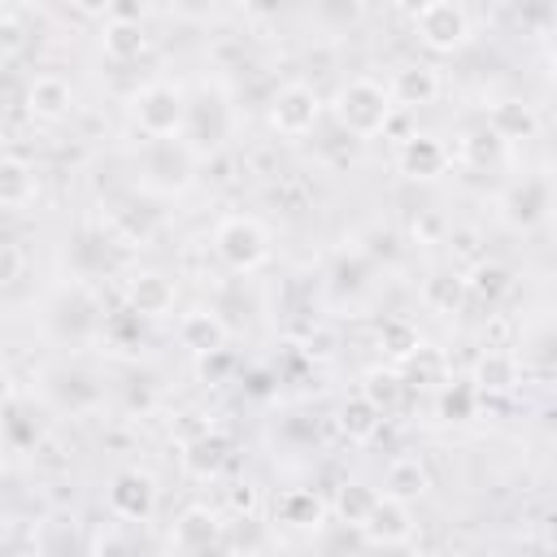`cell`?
Here are the masks:
<instances>
[{
    "label": "cell",
    "mask_w": 557,
    "mask_h": 557,
    "mask_svg": "<svg viewBox=\"0 0 557 557\" xmlns=\"http://www.w3.org/2000/svg\"><path fill=\"white\" fill-rule=\"evenodd\" d=\"M392 91H387V83H379V78H348L339 91H335V100H331V113H335V122L348 131V135H357V139H370V135H379V131H387V122H392Z\"/></svg>",
    "instance_id": "1"
},
{
    "label": "cell",
    "mask_w": 557,
    "mask_h": 557,
    "mask_svg": "<svg viewBox=\"0 0 557 557\" xmlns=\"http://www.w3.org/2000/svg\"><path fill=\"white\" fill-rule=\"evenodd\" d=\"M187 113H191V104H187V96H183L174 83H148V87H139V91L131 96V117H135V126H139L148 139H157V144L178 139V135L187 131Z\"/></svg>",
    "instance_id": "2"
},
{
    "label": "cell",
    "mask_w": 557,
    "mask_h": 557,
    "mask_svg": "<svg viewBox=\"0 0 557 557\" xmlns=\"http://www.w3.org/2000/svg\"><path fill=\"white\" fill-rule=\"evenodd\" d=\"M213 252L222 257V265L248 274V270H257V265L270 257V235H265V226H261L257 218L231 213V218H222L218 231H213Z\"/></svg>",
    "instance_id": "3"
},
{
    "label": "cell",
    "mask_w": 557,
    "mask_h": 557,
    "mask_svg": "<svg viewBox=\"0 0 557 557\" xmlns=\"http://www.w3.org/2000/svg\"><path fill=\"white\" fill-rule=\"evenodd\" d=\"M413 30L431 52H453L470 39V13L453 0H431L413 9Z\"/></svg>",
    "instance_id": "4"
},
{
    "label": "cell",
    "mask_w": 557,
    "mask_h": 557,
    "mask_svg": "<svg viewBox=\"0 0 557 557\" xmlns=\"http://www.w3.org/2000/svg\"><path fill=\"white\" fill-rule=\"evenodd\" d=\"M322 117V100L309 83H283L274 96H270V126L287 139L296 135H309Z\"/></svg>",
    "instance_id": "5"
},
{
    "label": "cell",
    "mask_w": 557,
    "mask_h": 557,
    "mask_svg": "<svg viewBox=\"0 0 557 557\" xmlns=\"http://www.w3.org/2000/svg\"><path fill=\"white\" fill-rule=\"evenodd\" d=\"M548 205H553L548 178L527 174V178H518V183H509V187H505V196H500V218H505L513 231H531V226H540V222H544Z\"/></svg>",
    "instance_id": "6"
},
{
    "label": "cell",
    "mask_w": 557,
    "mask_h": 557,
    "mask_svg": "<svg viewBox=\"0 0 557 557\" xmlns=\"http://www.w3.org/2000/svg\"><path fill=\"white\" fill-rule=\"evenodd\" d=\"M109 509H113V518L144 522L157 509V479L148 470H122V474H113V483H109Z\"/></svg>",
    "instance_id": "7"
},
{
    "label": "cell",
    "mask_w": 557,
    "mask_h": 557,
    "mask_svg": "<svg viewBox=\"0 0 557 557\" xmlns=\"http://www.w3.org/2000/svg\"><path fill=\"white\" fill-rule=\"evenodd\" d=\"M357 531H361L374 548H400V544L413 540V513H409V505H400V500H392V496H379Z\"/></svg>",
    "instance_id": "8"
},
{
    "label": "cell",
    "mask_w": 557,
    "mask_h": 557,
    "mask_svg": "<svg viewBox=\"0 0 557 557\" xmlns=\"http://www.w3.org/2000/svg\"><path fill=\"white\" fill-rule=\"evenodd\" d=\"M448 161H453V152L435 135H409L396 148V170L405 178H440L448 170Z\"/></svg>",
    "instance_id": "9"
},
{
    "label": "cell",
    "mask_w": 557,
    "mask_h": 557,
    "mask_svg": "<svg viewBox=\"0 0 557 557\" xmlns=\"http://www.w3.org/2000/svg\"><path fill=\"white\" fill-rule=\"evenodd\" d=\"M126 305L135 318H165L174 309V283L161 270H139L126 283Z\"/></svg>",
    "instance_id": "10"
},
{
    "label": "cell",
    "mask_w": 557,
    "mask_h": 557,
    "mask_svg": "<svg viewBox=\"0 0 557 557\" xmlns=\"http://www.w3.org/2000/svg\"><path fill=\"white\" fill-rule=\"evenodd\" d=\"M178 344L196 357H209V352H222L226 348V322L213 313V309H187L178 318Z\"/></svg>",
    "instance_id": "11"
},
{
    "label": "cell",
    "mask_w": 557,
    "mask_h": 557,
    "mask_svg": "<svg viewBox=\"0 0 557 557\" xmlns=\"http://www.w3.org/2000/svg\"><path fill=\"white\" fill-rule=\"evenodd\" d=\"M218 535H222V522H218V513L209 505H187L174 518V548L187 553V557H196L209 544H218Z\"/></svg>",
    "instance_id": "12"
},
{
    "label": "cell",
    "mask_w": 557,
    "mask_h": 557,
    "mask_svg": "<svg viewBox=\"0 0 557 557\" xmlns=\"http://www.w3.org/2000/svg\"><path fill=\"white\" fill-rule=\"evenodd\" d=\"M387 91H392V104H409V109L431 104L440 96V70L426 65V61H409V65L396 70V78L387 83Z\"/></svg>",
    "instance_id": "13"
},
{
    "label": "cell",
    "mask_w": 557,
    "mask_h": 557,
    "mask_svg": "<svg viewBox=\"0 0 557 557\" xmlns=\"http://www.w3.org/2000/svg\"><path fill=\"white\" fill-rule=\"evenodd\" d=\"M26 109H30V117H39V122H61V117H70V109H74V91H70V83H65L61 74H39V78L26 87Z\"/></svg>",
    "instance_id": "14"
},
{
    "label": "cell",
    "mask_w": 557,
    "mask_h": 557,
    "mask_svg": "<svg viewBox=\"0 0 557 557\" xmlns=\"http://www.w3.org/2000/svg\"><path fill=\"white\" fill-rule=\"evenodd\" d=\"M426 487H431V474H426V466L418 457H392L387 461V470H383V496H392L400 505H413V500L426 496Z\"/></svg>",
    "instance_id": "15"
},
{
    "label": "cell",
    "mask_w": 557,
    "mask_h": 557,
    "mask_svg": "<svg viewBox=\"0 0 557 557\" xmlns=\"http://www.w3.org/2000/svg\"><path fill=\"white\" fill-rule=\"evenodd\" d=\"M274 518L283 527H292V531H318L326 522V500L318 492H309V487H292V492H283L274 500Z\"/></svg>",
    "instance_id": "16"
},
{
    "label": "cell",
    "mask_w": 557,
    "mask_h": 557,
    "mask_svg": "<svg viewBox=\"0 0 557 557\" xmlns=\"http://www.w3.org/2000/svg\"><path fill=\"white\" fill-rule=\"evenodd\" d=\"M483 126H487L500 144H509V139H531V135L540 131V117H535V109L522 104V100H496Z\"/></svg>",
    "instance_id": "17"
},
{
    "label": "cell",
    "mask_w": 557,
    "mask_h": 557,
    "mask_svg": "<svg viewBox=\"0 0 557 557\" xmlns=\"http://www.w3.org/2000/svg\"><path fill=\"white\" fill-rule=\"evenodd\" d=\"M513 383H518V357L509 348H487L474 361V374H470L474 392H509Z\"/></svg>",
    "instance_id": "18"
},
{
    "label": "cell",
    "mask_w": 557,
    "mask_h": 557,
    "mask_svg": "<svg viewBox=\"0 0 557 557\" xmlns=\"http://www.w3.org/2000/svg\"><path fill=\"white\" fill-rule=\"evenodd\" d=\"M226 435H218V431H205V435H196L187 448H183V470L187 474H196V479H213L218 470H222V461H226Z\"/></svg>",
    "instance_id": "19"
},
{
    "label": "cell",
    "mask_w": 557,
    "mask_h": 557,
    "mask_svg": "<svg viewBox=\"0 0 557 557\" xmlns=\"http://www.w3.org/2000/svg\"><path fill=\"white\" fill-rule=\"evenodd\" d=\"M100 48H104L109 61H135V57L148 52V30L139 22H104Z\"/></svg>",
    "instance_id": "20"
},
{
    "label": "cell",
    "mask_w": 557,
    "mask_h": 557,
    "mask_svg": "<svg viewBox=\"0 0 557 557\" xmlns=\"http://www.w3.org/2000/svg\"><path fill=\"white\" fill-rule=\"evenodd\" d=\"M35 200V170L22 157H0V209H22Z\"/></svg>",
    "instance_id": "21"
},
{
    "label": "cell",
    "mask_w": 557,
    "mask_h": 557,
    "mask_svg": "<svg viewBox=\"0 0 557 557\" xmlns=\"http://www.w3.org/2000/svg\"><path fill=\"white\" fill-rule=\"evenodd\" d=\"M444 370H448L444 352H440V348H431V344H418V348L405 357L400 379H405V383H413V387H440V383H444Z\"/></svg>",
    "instance_id": "22"
},
{
    "label": "cell",
    "mask_w": 557,
    "mask_h": 557,
    "mask_svg": "<svg viewBox=\"0 0 557 557\" xmlns=\"http://www.w3.org/2000/svg\"><path fill=\"white\" fill-rule=\"evenodd\" d=\"M461 283H466V296H479V300H487V305L500 300V296L513 287V278H509V270H505L500 261H479Z\"/></svg>",
    "instance_id": "23"
},
{
    "label": "cell",
    "mask_w": 557,
    "mask_h": 557,
    "mask_svg": "<svg viewBox=\"0 0 557 557\" xmlns=\"http://www.w3.org/2000/svg\"><path fill=\"white\" fill-rule=\"evenodd\" d=\"M400 392H405V379H400V370H392V366H374V370L366 374V383H361V396H366L379 413H387V409L400 400Z\"/></svg>",
    "instance_id": "24"
},
{
    "label": "cell",
    "mask_w": 557,
    "mask_h": 557,
    "mask_svg": "<svg viewBox=\"0 0 557 557\" xmlns=\"http://www.w3.org/2000/svg\"><path fill=\"white\" fill-rule=\"evenodd\" d=\"M379 422H383V413H379L366 396H348V400L339 405V431H344L348 440H370V435L379 431Z\"/></svg>",
    "instance_id": "25"
},
{
    "label": "cell",
    "mask_w": 557,
    "mask_h": 557,
    "mask_svg": "<svg viewBox=\"0 0 557 557\" xmlns=\"http://www.w3.org/2000/svg\"><path fill=\"white\" fill-rule=\"evenodd\" d=\"M457 152H461V161H470V165H496V161L505 157V144H500L487 126H474V131H466V135L457 139Z\"/></svg>",
    "instance_id": "26"
},
{
    "label": "cell",
    "mask_w": 557,
    "mask_h": 557,
    "mask_svg": "<svg viewBox=\"0 0 557 557\" xmlns=\"http://www.w3.org/2000/svg\"><path fill=\"white\" fill-rule=\"evenodd\" d=\"M374 500H379V496H374L366 483H344V487H339V496H335V513H339V522L361 527Z\"/></svg>",
    "instance_id": "27"
},
{
    "label": "cell",
    "mask_w": 557,
    "mask_h": 557,
    "mask_svg": "<svg viewBox=\"0 0 557 557\" xmlns=\"http://www.w3.org/2000/svg\"><path fill=\"white\" fill-rule=\"evenodd\" d=\"M422 296H426V305H435L440 313H453V309L466 300V283H461V274H431L426 287H422Z\"/></svg>",
    "instance_id": "28"
},
{
    "label": "cell",
    "mask_w": 557,
    "mask_h": 557,
    "mask_svg": "<svg viewBox=\"0 0 557 557\" xmlns=\"http://www.w3.org/2000/svg\"><path fill=\"white\" fill-rule=\"evenodd\" d=\"M418 344H422V335H418V326H413V322H405V318L383 322V348H387L396 361H405Z\"/></svg>",
    "instance_id": "29"
},
{
    "label": "cell",
    "mask_w": 557,
    "mask_h": 557,
    "mask_svg": "<svg viewBox=\"0 0 557 557\" xmlns=\"http://www.w3.org/2000/svg\"><path fill=\"white\" fill-rule=\"evenodd\" d=\"M474 400H479V392H474L470 383H453V387L440 392V418H448V422H466V418L474 413Z\"/></svg>",
    "instance_id": "30"
},
{
    "label": "cell",
    "mask_w": 557,
    "mask_h": 557,
    "mask_svg": "<svg viewBox=\"0 0 557 557\" xmlns=\"http://www.w3.org/2000/svg\"><path fill=\"white\" fill-rule=\"evenodd\" d=\"M22 44H26V26H22L13 13H0V57L17 52Z\"/></svg>",
    "instance_id": "31"
},
{
    "label": "cell",
    "mask_w": 557,
    "mask_h": 557,
    "mask_svg": "<svg viewBox=\"0 0 557 557\" xmlns=\"http://www.w3.org/2000/svg\"><path fill=\"white\" fill-rule=\"evenodd\" d=\"M96 557H135V544L122 535V531H104L96 540Z\"/></svg>",
    "instance_id": "32"
},
{
    "label": "cell",
    "mask_w": 557,
    "mask_h": 557,
    "mask_svg": "<svg viewBox=\"0 0 557 557\" xmlns=\"http://www.w3.org/2000/svg\"><path fill=\"white\" fill-rule=\"evenodd\" d=\"M17 274H22V252H17V244L0 239V283H13Z\"/></svg>",
    "instance_id": "33"
},
{
    "label": "cell",
    "mask_w": 557,
    "mask_h": 557,
    "mask_svg": "<svg viewBox=\"0 0 557 557\" xmlns=\"http://www.w3.org/2000/svg\"><path fill=\"white\" fill-rule=\"evenodd\" d=\"M226 500H231L235 513H257V487H252V483H235Z\"/></svg>",
    "instance_id": "34"
},
{
    "label": "cell",
    "mask_w": 557,
    "mask_h": 557,
    "mask_svg": "<svg viewBox=\"0 0 557 557\" xmlns=\"http://www.w3.org/2000/svg\"><path fill=\"white\" fill-rule=\"evenodd\" d=\"M9 400H13V374H9L4 366H0V409H4Z\"/></svg>",
    "instance_id": "35"
},
{
    "label": "cell",
    "mask_w": 557,
    "mask_h": 557,
    "mask_svg": "<svg viewBox=\"0 0 557 557\" xmlns=\"http://www.w3.org/2000/svg\"><path fill=\"white\" fill-rule=\"evenodd\" d=\"M226 557H265V553H261V548H231Z\"/></svg>",
    "instance_id": "36"
}]
</instances>
